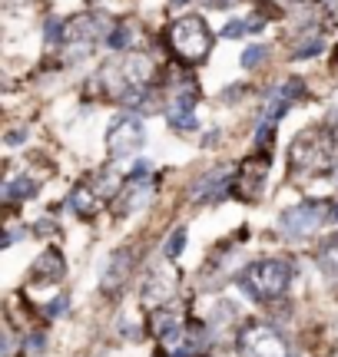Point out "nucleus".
I'll return each mask as SVG.
<instances>
[{
    "label": "nucleus",
    "instance_id": "1",
    "mask_svg": "<svg viewBox=\"0 0 338 357\" xmlns=\"http://www.w3.org/2000/svg\"><path fill=\"white\" fill-rule=\"evenodd\" d=\"M295 278V265L286 261V258H262V261H252L239 271V291L246 294L249 301L256 305H272L279 298H286L288 284Z\"/></svg>",
    "mask_w": 338,
    "mask_h": 357
},
{
    "label": "nucleus",
    "instance_id": "2",
    "mask_svg": "<svg viewBox=\"0 0 338 357\" xmlns=\"http://www.w3.org/2000/svg\"><path fill=\"white\" fill-rule=\"evenodd\" d=\"M338 162V139L328 126H312L299 132L288 149V169L295 176H325Z\"/></svg>",
    "mask_w": 338,
    "mask_h": 357
},
{
    "label": "nucleus",
    "instance_id": "3",
    "mask_svg": "<svg viewBox=\"0 0 338 357\" xmlns=\"http://www.w3.org/2000/svg\"><path fill=\"white\" fill-rule=\"evenodd\" d=\"M169 47L182 63H203L212 50V33L199 13H186L169 26Z\"/></svg>",
    "mask_w": 338,
    "mask_h": 357
},
{
    "label": "nucleus",
    "instance_id": "4",
    "mask_svg": "<svg viewBox=\"0 0 338 357\" xmlns=\"http://www.w3.org/2000/svg\"><path fill=\"white\" fill-rule=\"evenodd\" d=\"M235 347L242 357H292L286 337L272 324H262V321H249L246 328H239Z\"/></svg>",
    "mask_w": 338,
    "mask_h": 357
},
{
    "label": "nucleus",
    "instance_id": "5",
    "mask_svg": "<svg viewBox=\"0 0 338 357\" xmlns=\"http://www.w3.org/2000/svg\"><path fill=\"white\" fill-rule=\"evenodd\" d=\"M113 33V24L103 13H83L77 20L66 24V43H70V56H87L93 43H100Z\"/></svg>",
    "mask_w": 338,
    "mask_h": 357
},
{
    "label": "nucleus",
    "instance_id": "6",
    "mask_svg": "<svg viewBox=\"0 0 338 357\" xmlns=\"http://www.w3.org/2000/svg\"><path fill=\"white\" fill-rule=\"evenodd\" d=\"M325 222H328V202H299V205H292L288 212H282L279 229L288 238H309Z\"/></svg>",
    "mask_w": 338,
    "mask_h": 357
},
{
    "label": "nucleus",
    "instance_id": "7",
    "mask_svg": "<svg viewBox=\"0 0 338 357\" xmlns=\"http://www.w3.org/2000/svg\"><path fill=\"white\" fill-rule=\"evenodd\" d=\"M146 142V129L140 116H119L113 126L106 129V149L113 159H123V155H133L136 149H143Z\"/></svg>",
    "mask_w": 338,
    "mask_h": 357
},
{
    "label": "nucleus",
    "instance_id": "8",
    "mask_svg": "<svg viewBox=\"0 0 338 357\" xmlns=\"http://www.w3.org/2000/svg\"><path fill=\"white\" fill-rule=\"evenodd\" d=\"M265 178H269V153H252L239 166V176H235V189L233 195L235 199H259V192L265 189Z\"/></svg>",
    "mask_w": 338,
    "mask_h": 357
},
{
    "label": "nucleus",
    "instance_id": "9",
    "mask_svg": "<svg viewBox=\"0 0 338 357\" xmlns=\"http://www.w3.org/2000/svg\"><path fill=\"white\" fill-rule=\"evenodd\" d=\"M153 192H156V178L153 176H133L119 189L117 199H113V215L123 218V215H130V212H140L143 205H149Z\"/></svg>",
    "mask_w": 338,
    "mask_h": 357
},
{
    "label": "nucleus",
    "instance_id": "10",
    "mask_svg": "<svg viewBox=\"0 0 338 357\" xmlns=\"http://www.w3.org/2000/svg\"><path fill=\"white\" fill-rule=\"evenodd\" d=\"M235 189V176H233V166H216L209 169L206 176L196 178L193 185V202H209V199H222Z\"/></svg>",
    "mask_w": 338,
    "mask_h": 357
},
{
    "label": "nucleus",
    "instance_id": "11",
    "mask_svg": "<svg viewBox=\"0 0 338 357\" xmlns=\"http://www.w3.org/2000/svg\"><path fill=\"white\" fill-rule=\"evenodd\" d=\"M133 265H136V252H133V248H117L113 255L106 258V265H103V278H100L103 291L106 294H117L119 288L130 281Z\"/></svg>",
    "mask_w": 338,
    "mask_h": 357
},
{
    "label": "nucleus",
    "instance_id": "12",
    "mask_svg": "<svg viewBox=\"0 0 338 357\" xmlns=\"http://www.w3.org/2000/svg\"><path fill=\"white\" fill-rule=\"evenodd\" d=\"M64 275H66V261L57 248H43L37 261L30 265V281L34 284H57V281H64Z\"/></svg>",
    "mask_w": 338,
    "mask_h": 357
},
{
    "label": "nucleus",
    "instance_id": "13",
    "mask_svg": "<svg viewBox=\"0 0 338 357\" xmlns=\"http://www.w3.org/2000/svg\"><path fill=\"white\" fill-rule=\"evenodd\" d=\"M176 284H179V281H176L172 271H153L143 284V301L153 307V311H156V307H169L172 294H176Z\"/></svg>",
    "mask_w": 338,
    "mask_h": 357
},
{
    "label": "nucleus",
    "instance_id": "14",
    "mask_svg": "<svg viewBox=\"0 0 338 357\" xmlns=\"http://www.w3.org/2000/svg\"><path fill=\"white\" fill-rule=\"evenodd\" d=\"M66 205H70V212L80 218H96L100 212H103V199H100V192L90 185V178L87 182H80L77 189L70 192V199H66Z\"/></svg>",
    "mask_w": 338,
    "mask_h": 357
},
{
    "label": "nucleus",
    "instance_id": "15",
    "mask_svg": "<svg viewBox=\"0 0 338 357\" xmlns=\"http://www.w3.org/2000/svg\"><path fill=\"white\" fill-rule=\"evenodd\" d=\"M315 265H318V271L325 275L328 284H338V235H332V238H325V242L318 245Z\"/></svg>",
    "mask_w": 338,
    "mask_h": 357
},
{
    "label": "nucleus",
    "instance_id": "16",
    "mask_svg": "<svg viewBox=\"0 0 338 357\" xmlns=\"http://www.w3.org/2000/svg\"><path fill=\"white\" fill-rule=\"evenodd\" d=\"M149 328H153V334H156L159 341H169L172 334L182 331L179 311H172V307H156V311H153V318H149Z\"/></svg>",
    "mask_w": 338,
    "mask_h": 357
},
{
    "label": "nucleus",
    "instance_id": "17",
    "mask_svg": "<svg viewBox=\"0 0 338 357\" xmlns=\"http://www.w3.org/2000/svg\"><path fill=\"white\" fill-rule=\"evenodd\" d=\"M37 178H27V176H20V178H13V182H7L3 185V202L10 205V202H24V199H34L37 195Z\"/></svg>",
    "mask_w": 338,
    "mask_h": 357
},
{
    "label": "nucleus",
    "instance_id": "18",
    "mask_svg": "<svg viewBox=\"0 0 338 357\" xmlns=\"http://www.w3.org/2000/svg\"><path fill=\"white\" fill-rule=\"evenodd\" d=\"M325 50V37L318 33V30H309V33H302L295 40V47H292V56H318V53Z\"/></svg>",
    "mask_w": 338,
    "mask_h": 357
},
{
    "label": "nucleus",
    "instance_id": "19",
    "mask_svg": "<svg viewBox=\"0 0 338 357\" xmlns=\"http://www.w3.org/2000/svg\"><path fill=\"white\" fill-rule=\"evenodd\" d=\"M133 40H136L133 26H113V33L106 37V47L110 50H126V47H133Z\"/></svg>",
    "mask_w": 338,
    "mask_h": 357
},
{
    "label": "nucleus",
    "instance_id": "20",
    "mask_svg": "<svg viewBox=\"0 0 338 357\" xmlns=\"http://www.w3.org/2000/svg\"><path fill=\"white\" fill-rule=\"evenodd\" d=\"M43 33H47V47H60V43H66V24L60 20V17H50L47 26H43Z\"/></svg>",
    "mask_w": 338,
    "mask_h": 357
},
{
    "label": "nucleus",
    "instance_id": "21",
    "mask_svg": "<svg viewBox=\"0 0 338 357\" xmlns=\"http://www.w3.org/2000/svg\"><path fill=\"white\" fill-rule=\"evenodd\" d=\"M182 248H186V229H176L172 235H169L166 248H163V255H166V258H179Z\"/></svg>",
    "mask_w": 338,
    "mask_h": 357
},
{
    "label": "nucleus",
    "instance_id": "22",
    "mask_svg": "<svg viewBox=\"0 0 338 357\" xmlns=\"http://www.w3.org/2000/svg\"><path fill=\"white\" fill-rule=\"evenodd\" d=\"M265 56H269V50H265V47H249V50L242 53V66H246V70H256Z\"/></svg>",
    "mask_w": 338,
    "mask_h": 357
},
{
    "label": "nucleus",
    "instance_id": "23",
    "mask_svg": "<svg viewBox=\"0 0 338 357\" xmlns=\"http://www.w3.org/2000/svg\"><path fill=\"white\" fill-rule=\"evenodd\" d=\"M249 33V20H229V24L222 26V37L226 40H239Z\"/></svg>",
    "mask_w": 338,
    "mask_h": 357
},
{
    "label": "nucleus",
    "instance_id": "24",
    "mask_svg": "<svg viewBox=\"0 0 338 357\" xmlns=\"http://www.w3.org/2000/svg\"><path fill=\"white\" fill-rule=\"evenodd\" d=\"M64 311H66V298H53V301L43 305V314H47V318H60Z\"/></svg>",
    "mask_w": 338,
    "mask_h": 357
},
{
    "label": "nucleus",
    "instance_id": "25",
    "mask_svg": "<svg viewBox=\"0 0 338 357\" xmlns=\"http://www.w3.org/2000/svg\"><path fill=\"white\" fill-rule=\"evenodd\" d=\"M47 347V337L43 334H30V337H24V351H43Z\"/></svg>",
    "mask_w": 338,
    "mask_h": 357
},
{
    "label": "nucleus",
    "instance_id": "26",
    "mask_svg": "<svg viewBox=\"0 0 338 357\" xmlns=\"http://www.w3.org/2000/svg\"><path fill=\"white\" fill-rule=\"evenodd\" d=\"M24 139H27V129H13V132H7V146H20Z\"/></svg>",
    "mask_w": 338,
    "mask_h": 357
},
{
    "label": "nucleus",
    "instance_id": "27",
    "mask_svg": "<svg viewBox=\"0 0 338 357\" xmlns=\"http://www.w3.org/2000/svg\"><path fill=\"white\" fill-rule=\"evenodd\" d=\"M328 222H332V225H338V199H335V202H328Z\"/></svg>",
    "mask_w": 338,
    "mask_h": 357
},
{
    "label": "nucleus",
    "instance_id": "28",
    "mask_svg": "<svg viewBox=\"0 0 338 357\" xmlns=\"http://www.w3.org/2000/svg\"><path fill=\"white\" fill-rule=\"evenodd\" d=\"M325 126L332 129V136H335V139H338V109H335V113H332V119H328Z\"/></svg>",
    "mask_w": 338,
    "mask_h": 357
}]
</instances>
